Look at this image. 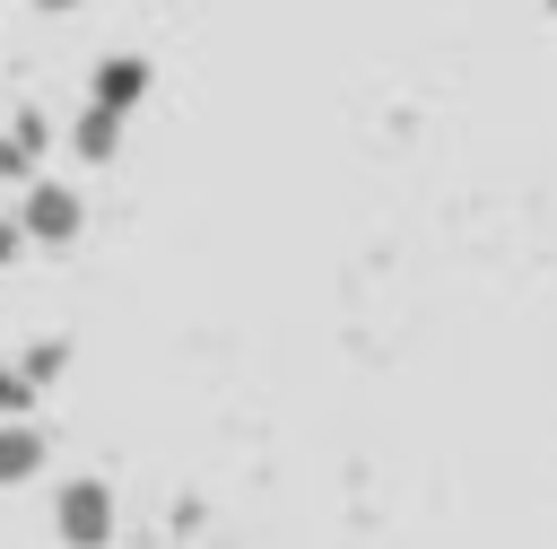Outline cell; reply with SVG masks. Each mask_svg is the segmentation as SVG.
<instances>
[{"label": "cell", "instance_id": "cell-1", "mask_svg": "<svg viewBox=\"0 0 557 549\" xmlns=\"http://www.w3.org/2000/svg\"><path fill=\"white\" fill-rule=\"evenodd\" d=\"M52 532H61V549H113V488L104 479H61V497H52Z\"/></svg>", "mask_w": 557, "mask_h": 549}, {"label": "cell", "instance_id": "cell-2", "mask_svg": "<svg viewBox=\"0 0 557 549\" xmlns=\"http://www.w3.org/2000/svg\"><path fill=\"white\" fill-rule=\"evenodd\" d=\"M17 227H26V244H78V227H87V200L70 192V183H35L26 200H17Z\"/></svg>", "mask_w": 557, "mask_h": 549}, {"label": "cell", "instance_id": "cell-3", "mask_svg": "<svg viewBox=\"0 0 557 549\" xmlns=\"http://www.w3.org/2000/svg\"><path fill=\"white\" fill-rule=\"evenodd\" d=\"M148 52H104L96 61V87H87V105H104V113H139L148 105Z\"/></svg>", "mask_w": 557, "mask_h": 549}, {"label": "cell", "instance_id": "cell-4", "mask_svg": "<svg viewBox=\"0 0 557 549\" xmlns=\"http://www.w3.org/2000/svg\"><path fill=\"white\" fill-rule=\"evenodd\" d=\"M44 462H52L44 427H35V418H0V488H17V479H44Z\"/></svg>", "mask_w": 557, "mask_h": 549}, {"label": "cell", "instance_id": "cell-5", "mask_svg": "<svg viewBox=\"0 0 557 549\" xmlns=\"http://www.w3.org/2000/svg\"><path fill=\"white\" fill-rule=\"evenodd\" d=\"M70 157H87V166L122 157V113H104V105H78V122H70Z\"/></svg>", "mask_w": 557, "mask_h": 549}, {"label": "cell", "instance_id": "cell-6", "mask_svg": "<svg viewBox=\"0 0 557 549\" xmlns=\"http://www.w3.org/2000/svg\"><path fill=\"white\" fill-rule=\"evenodd\" d=\"M61 366H70V340H26L17 349V375L44 392V383H61Z\"/></svg>", "mask_w": 557, "mask_h": 549}, {"label": "cell", "instance_id": "cell-7", "mask_svg": "<svg viewBox=\"0 0 557 549\" xmlns=\"http://www.w3.org/2000/svg\"><path fill=\"white\" fill-rule=\"evenodd\" d=\"M0 183H9V192H17V200H26V192H35V183H44V174H35V148H26V139H17V131H0Z\"/></svg>", "mask_w": 557, "mask_h": 549}, {"label": "cell", "instance_id": "cell-8", "mask_svg": "<svg viewBox=\"0 0 557 549\" xmlns=\"http://www.w3.org/2000/svg\"><path fill=\"white\" fill-rule=\"evenodd\" d=\"M35 410V383L17 375V357H0V418H26Z\"/></svg>", "mask_w": 557, "mask_h": 549}, {"label": "cell", "instance_id": "cell-9", "mask_svg": "<svg viewBox=\"0 0 557 549\" xmlns=\"http://www.w3.org/2000/svg\"><path fill=\"white\" fill-rule=\"evenodd\" d=\"M9 131H17V139H26V148H35V157H44V148H52V122H44V113H35V105H17V113H9Z\"/></svg>", "mask_w": 557, "mask_h": 549}, {"label": "cell", "instance_id": "cell-10", "mask_svg": "<svg viewBox=\"0 0 557 549\" xmlns=\"http://www.w3.org/2000/svg\"><path fill=\"white\" fill-rule=\"evenodd\" d=\"M17 253H26V227H17V218H0V270H9Z\"/></svg>", "mask_w": 557, "mask_h": 549}, {"label": "cell", "instance_id": "cell-11", "mask_svg": "<svg viewBox=\"0 0 557 549\" xmlns=\"http://www.w3.org/2000/svg\"><path fill=\"white\" fill-rule=\"evenodd\" d=\"M35 9H44V17H70V9H78V0H35Z\"/></svg>", "mask_w": 557, "mask_h": 549}, {"label": "cell", "instance_id": "cell-12", "mask_svg": "<svg viewBox=\"0 0 557 549\" xmlns=\"http://www.w3.org/2000/svg\"><path fill=\"white\" fill-rule=\"evenodd\" d=\"M548 9H557V0H548Z\"/></svg>", "mask_w": 557, "mask_h": 549}]
</instances>
